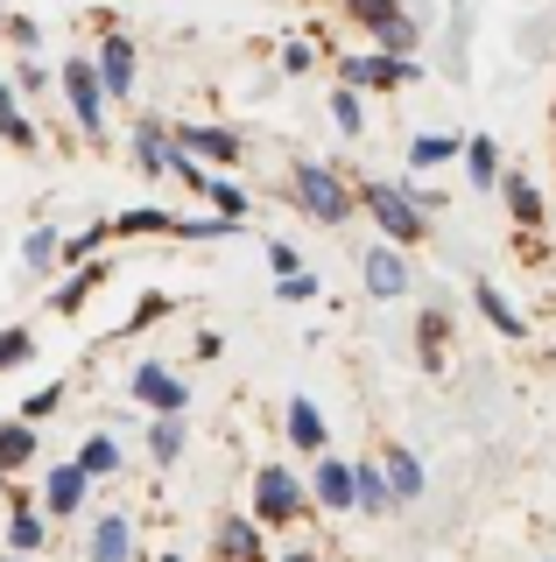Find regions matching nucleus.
<instances>
[{
  "label": "nucleus",
  "instance_id": "obj_1",
  "mask_svg": "<svg viewBox=\"0 0 556 562\" xmlns=\"http://www.w3.org/2000/svg\"><path fill=\"white\" fill-rule=\"evenodd\" d=\"M289 198L318 225H353L359 218V190H345V176L332 162H289Z\"/></svg>",
  "mask_w": 556,
  "mask_h": 562
},
{
  "label": "nucleus",
  "instance_id": "obj_2",
  "mask_svg": "<svg viewBox=\"0 0 556 562\" xmlns=\"http://www.w3.org/2000/svg\"><path fill=\"white\" fill-rule=\"evenodd\" d=\"M359 211L380 225V239L388 246H415V239H430V211H415L409 204V190L402 183H388V176H359Z\"/></svg>",
  "mask_w": 556,
  "mask_h": 562
},
{
  "label": "nucleus",
  "instance_id": "obj_3",
  "mask_svg": "<svg viewBox=\"0 0 556 562\" xmlns=\"http://www.w3.org/2000/svg\"><path fill=\"white\" fill-rule=\"evenodd\" d=\"M338 14L353 29H367L374 49H388V57H415L423 49V22H415L402 0H338Z\"/></svg>",
  "mask_w": 556,
  "mask_h": 562
},
{
  "label": "nucleus",
  "instance_id": "obj_4",
  "mask_svg": "<svg viewBox=\"0 0 556 562\" xmlns=\"http://www.w3.org/2000/svg\"><path fill=\"white\" fill-rule=\"evenodd\" d=\"M57 85H64V105H71V120H78V134L85 140H107V85H99V64L92 57H64L57 70Z\"/></svg>",
  "mask_w": 556,
  "mask_h": 562
},
{
  "label": "nucleus",
  "instance_id": "obj_5",
  "mask_svg": "<svg viewBox=\"0 0 556 562\" xmlns=\"http://www.w3.org/2000/svg\"><path fill=\"white\" fill-rule=\"evenodd\" d=\"M415 78H423L415 57H388V49L338 57V85H353V92H402V85H415Z\"/></svg>",
  "mask_w": 556,
  "mask_h": 562
},
{
  "label": "nucleus",
  "instance_id": "obj_6",
  "mask_svg": "<svg viewBox=\"0 0 556 562\" xmlns=\"http://www.w3.org/2000/svg\"><path fill=\"white\" fill-rule=\"evenodd\" d=\"M297 514H303L297 471H289V464H260V471H254V520H260V527H289Z\"/></svg>",
  "mask_w": 556,
  "mask_h": 562
},
{
  "label": "nucleus",
  "instance_id": "obj_7",
  "mask_svg": "<svg viewBox=\"0 0 556 562\" xmlns=\"http://www.w3.org/2000/svg\"><path fill=\"white\" fill-rule=\"evenodd\" d=\"M92 64H99V85H107V99H134V78H142V57H134V43L107 22V35H99V49H92Z\"/></svg>",
  "mask_w": 556,
  "mask_h": 562
},
{
  "label": "nucleus",
  "instance_id": "obj_8",
  "mask_svg": "<svg viewBox=\"0 0 556 562\" xmlns=\"http://www.w3.org/2000/svg\"><path fill=\"white\" fill-rule=\"evenodd\" d=\"M127 394L142 401V408H155V415H184L190 408V394H184V380L169 373V366H134V380H127Z\"/></svg>",
  "mask_w": 556,
  "mask_h": 562
},
{
  "label": "nucleus",
  "instance_id": "obj_9",
  "mask_svg": "<svg viewBox=\"0 0 556 562\" xmlns=\"http://www.w3.org/2000/svg\"><path fill=\"white\" fill-rule=\"evenodd\" d=\"M85 492H92V471H85L78 457H71V464H57V471L43 479V499H36V506H43L49 520H71L78 506H85Z\"/></svg>",
  "mask_w": 556,
  "mask_h": 562
},
{
  "label": "nucleus",
  "instance_id": "obj_10",
  "mask_svg": "<svg viewBox=\"0 0 556 562\" xmlns=\"http://www.w3.org/2000/svg\"><path fill=\"white\" fill-rule=\"evenodd\" d=\"M134 169L142 176H177V134L163 127V120H134Z\"/></svg>",
  "mask_w": 556,
  "mask_h": 562
},
{
  "label": "nucleus",
  "instance_id": "obj_11",
  "mask_svg": "<svg viewBox=\"0 0 556 562\" xmlns=\"http://www.w3.org/2000/svg\"><path fill=\"white\" fill-rule=\"evenodd\" d=\"M169 134H177V148L198 155V162H219V169L240 162V134L233 127H169Z\"/></svg>",
  "mask_w": 556,
  "mask_h": 562
},
{
  "label": "nucleus",
  "instance_id": "obj_12",
  "mask_svg": "<svg viewBox=\"0 0 556 562\" xmlns=\"http://www.w3.org/2000/svg\"><path fill=\"white\" fill-rule=\"evenodd\" d=\"M359 274H367V295H409V260H402V246H374L367 260H359Z\"/></svg>",
  "mask_w": 556,
  "mask_h": 562
},
{
  "label": "nucleus",
  "instance_id": "obj_13",
  "mask_svg": "<svg viewBox=\"0 0 556 562\" xmlns=\"http://www.w3.org/2000/svg\"><path fill=\"white\" fill-rule=\"evenodd\" d=\"M107 281H113V268H107V260L92 254V260H85V268H78L71 281H64V289H49V310H57V316H78V310L92 303L99 289H107Z\"/></svg>",
  "mask_w": 556,
  "mask_h": 562
},
{
  "label": "nucleus",
  "instance_id": "obj_14",
  "mask_svg": "<svg viewBox=\"0 0 556 562\" xmlns=\"http://www.w3.org/2000/svg\"><path fill=\"white\" fill-rule=\"evenodd\" d=\"M134 555V520L127 514H99L92 541H85V562H127Z\"/></svg>",
  "mask_w": 556,
  "mask_h": 562
},
{
  "label": "nucleus",
  "instance_id": "obj_15",
  "mask_svg": "<svg viewBox=\"0 0 556 562\" xmlns=\"http://www.w3.org/2000/svg\"><path fill=\"white\" fill-rule=\"evenodd\" d=\"M324 499V514H359V499H353V464H338L332 450L318 457V485H310Z\"/></svg>",
  "mask_w": 556,
  "mask_h": 562
},
{
  "label": "nucleus",
  "instance_id": "obj_16",
  "mask_svg": "<svg viewBox=\"0 0 556 562\" xmlns=\"http://www.w3.org/2000/svg\"><path fill=\"white\" fill-rule=\"evenodd\" d=\"M0 140H8V148H22V155H36V148H43L36 120L22 113V92H14L8 78H0Z\"/></svg>",
  "mask_w": 556,
  "mask_h": 562
},
{
  "label": "nucleus",
  "instance_id": "obj_17",
  "mask_svg": "<svg viewBox=\"0 0 556 562\" xmlns=\"http://www.w3.org/2000/svg\"><path fill=\"white\" fill-rule=\"evenodd\" d=\"M113 239H177V211L163 204H134L113 218Z\"/></svg>",
  "mask_w": 556,
  "mask_h": 562
},
{
  "label": "nucleus",
  "instance_id": "obj_18",
  "mask_svg": "<svg viewBox=\"0 0 556 562\" xmlns=\"http://www.w3.org/2000/svg\"><path fill=\"white\" fill-rule=\"evenodd\" d=\"M36 450H43L36 422H22V415H14V422H0V471H8V479L36 464Z\"/></svg>",
  "mask_w": 556,
  "mask_h": 562
},
{
  "label": "nucleus",
  "instance_id": "obj_19",
  "mask_svg": "<svg viewBox=\"0 0 556 562\" xmlns=\"http://www.w3.org/2000/svg\"><path fill=\"white\" fill-rule=\"evenodd\" d=\"M289 443H297V450H310V457H324V450H332V436H324V415H318V401H310V394H297V401H289Z\"/></svg>",
  "mask_w": 556,
  "mask_h": 562
},
{
  "label": "nucleus",
  "instance_id": "obj_20",
  "mask_svg": "<svg viewBox=\"0 0 556 562\" xmlns=\"http://www.w3.org/2000/svg\"><path fill=\"white\" fill-rule=\"evenodd\" d=\"M472 303H479V316L500 330V338H529V316H521V310L508 303V295L493 289V281H472Z\"/></svg>",
  "mask_w": 556,
  "mask_h": 562
},
{
  "label": "nucleus",
  "instance_id": "obj_21",
  "mask_svg": "<svg viewBox=\"0 0 556 562\" xmlns=\"http://www.w3.org/2000/svg\"><path fill=\"white\" fill-rule=\"evenodd\" d=\"M500 198H508V211H514V225H521V233H535V225H543V190H535L521 169L500 176Z\"/></svg>",
  "mask_w": 556,
  "mask_h": 562
},
{
  "label": "nucleus",
  "instance_id": "obj_22",
  "mask_svg": "<svg viewBox=\"0 0 556 562\" xmlns=\"http://www.w3.org/2000/svg\"><path fill=\"white\" fill-rule=\"evenodd\" d=\"M8 549L14 555H36L43 549V514H36V499H22V492L8 499Z\"/></svg>",
  "mask_w": 556,
  "mask_h": 562
},
{
  "label": "nucleus",
  "instance_id": "obj_23",
  "mask_svg": "<svg viewBox=\"0 0 556 562\" xmlns=\"http://www.w3.org/2000/svg\"><path fill=\"white\" fill-rule=\"evenodd\" d=\"M219 555L225 562H268V549H260V520H219Z\"/></svg>",
  "mask_w": 556,
  "mask_h": 562
},
{
  "label": "nucleus",
  "instance_id": "obj_24",
  "mask_svg": "<svg viewBox=\"0 0 556 562\" xmlns=\"http://www.w3.org/2000/svg\"><path fill=\"white\" fill-rule=\"evenodd\" d=\"M380 471H388V485H394V499H423V464H415V450H402V443H388L380 450Z\"/></svg>",
  "mask_w": 556,
  "mask_h": 562
},
{
  "label": "nucleus",
  "instance_id": "obj_25",
  "mask_svg": "<svg viewBox=\"0 0 556 562\" xmlns=\"http://www.w3.org/2000/svg\"><path fill=\"white\" fill-rule=\"evenodd\" d=\"M353 499H359V514H394V506H402L380 464H353Z\"/></svg>",
  "mask_w": 556,
  "mask_h": 562
},
{
  "label": "nucleus",
  "instance_id": "obj_26",
  "mask_svg": "<svg viewBox=\"0 0 556 562\" xmlns=\"http://www.w3.org/2000/svg\"><path fill=\"white\" fill-rule=\"evenodd\" d=\"M465 176H472V190H493L500 176H508V169H500L493 134H472V140H465Z\"/></svg>",
  "mask_w": 556,
  "mask_h": 562
},
{
  "label": "nucleus",
  "instance_id": "obj_27",
  "mask_svg": "<svg viewBox=\"0 0 556 562\" xmlns=\"http://www.w3.org/2000/svg\"><path fill=\"white\" fill-rule=\"evenodd\" d=\"M444 338H451V316L444 310H423V316H415V359H423L430 373L444 366Z\"/></svg>",
  "mask_w": 556,
  "mask_h": 562
},
{
  "label": "nucleus",
  "instance_id": "obj_28",
  "mask_svg": "<svg viewBox=\"0 0 556 562\" xmlns=\"http://www.w3.org/2000/svg\"><path fill=\"white\" fill-rule=\"evenodd\" d=\"M78 464L92 471V479H113V471H120V443H113L107 429H92V436L78 443Z\"/></svg>",
  "mask_w": 556,
  "mask_h": 562
},
{
  "label": "nucleus",
  "instance_id": "obj_29",
  "mask_svg": "<svg viewBox=\"0 0 556 562\" xmlns=\"http://www.w3.org/2000/svg\"><path fill=\"white\" fill-rule=\"evenodd\" d=\"M148 457H155V464H177V457H184V415H155Z\"/></svg>",
  "mask_w": 556,
  "mask_h": 562
},
{
  "label": "nucleus",
  "instance_id": "obj_30",
  "mask_svg": "<svg viewBox=\"0 0 556 562\" xmlns=\"http://www.w3.org/2000/svg\"><path fill=\"white\" fill-rule=\"evenodd\" d=\"M451 155H465V140H451V134H415L409 140V169H437Z\"/></svg>",
  "mask_w": 556,
  "mask_h": 562
},
{
  "label": "nucleus",
  "instance_id": "obj_31",
  "mask_svg": "<svg viewBox=\"0 0 556 562\" xmlns=\"http://www.w3.org/2000/svg\"><path fill=\"white\" fill-rule=\"evenodd\" d=\"M107 239H113V218H107V225H85L78 239H64V246H57V260H64V268H85V260H92Z\"/></svg>",
  "mask_w": 556,
  "mask_h": 562
},
{
  "label": "nucleus",
  "instance_id": "obj_32",
  "mask_svg": "<svg viewBox=\"0 0 556 562\" xmlns=\"http://www.w3.org/2000/svg\"><path fill=\"white\" fill-rule=\"evenodd\" d=\"M332 120H338V134H345V140L367 134V105H359L353 85H338V92H332Z\"/></svg>",
  "mask_w": 556,
  "mask_h": 562
},
{
  "label": "nucleus",
  "instance_id": "obj_33",
  "mask_svg": "<svg viewBox=\"0 0 556 562\" xmlns=\"http://www.w3.org/2000/svg\"><path fill=\"white\" fill-rule=\"evenodd\" d=\"M36 359V338H29V324H8L0 330V373H14V366Z\"/></svg>",
  "mask_w": 556,
  "mask_h": 562
},
{
  "label": "nucleus",
  "instance_id": "obj_34",
  "mask_svg": "<svg viewBox=\"0 0 556 562\" xmlns=\"http://www.w3.org/2000/svg\"><path fill=\"white\" fill-rule=\"evenodd\" d=\"M0 43H14V49H29V57H36V49H43V29L29 22V14H0Z\"/></svg>",
  "mask_w": 556,
  "mask_h": 562
},
{
  "label": "nucleus",
  "instance_id": "obj_35",
  "mask_svg": "<svg viewBox=\"0 0 556 562\" xmlns=\"http://www.w3.org/2000/svg\"><path fill=\"white\" fill-rule=\"evenodd\" d=\"M204 204H212V211H225V218H247V190H240V183H225V176H212Z\"/></svg>",
  "mask_w": 556,
  "mask_h": 562
},
{
  "label": "nucleus",
  "instance_id": "obj_36",
  "mask_svg": "<svg viewBox=\"0 0 556 562\" xmlns=\"http://www.w3.org/2000/svg\"><path fill=\"white\" fill-rule=\"evenodd\" d=\"M57 246H64V239L49 233V225H36V233L22 239V260H29V268H49V260H57Z\"/></svg>",
  "mask_w": 556,
  "mask_h": 562
},
{
  "label": "nucleus",
  "instance_id": "obj_37",
  "mask_svg": "<svg viewBox=\"0 0 556 562\" xmlns=\"http://www.w3.org/2000/svg\"><path fill=\"white\" fill-rule=\"evenodd\" d=\"M57 408H64V386H36V394L22 401V422H49Z\"/></svg>",
  "mask_w": 556,
  "mask_h": 562
},
{
  "label": "nucleus",
  "instance_id": "obj_38",
  "mask_svg": "<svg viewBox=\"0 0 556 562\" xmlns=\"http://www.w3.org/2000/svg\"><path fill=\"white\" fill-rule=\"evenodd\" d=\"M275 295H282V303H310V295H318V274H282V281H275Z\"/></svg>",
  "mask_w": 556,
  "mask_h": 562
},
{
  "label": "nucleus",
  "instance_id": "obj_39",
  "mask_svg": "<svg viewBox=\"0 0 556 562\" xmlns=\"http://www.w3.org/2000/svg\"><path fill=\"white\" fill-rule=\"evenodd\" d=\"M155 316H169V295H142V303H134V316H127V330H148Z\"/></svg>",
  "mask_w": 556,
  "mask_h": 562
},
{
  "label": "nucleus",
  "instance_id": "obj_40",
  "mask_svg": "<svg viewBox=\"0 0 556 562\" xmlns=\"http://www.w3.org/2000/svg\"><path fill=\"white\" fill-rule=\"evenodd\" d=\"M43 85H49V78H43V64H29V57L14 64V92H22V99H36Z\"/></svg>",
  "mask_w": 556,
  "mask_h": 562
},
{
  "label": "nucleus",
  "instance_id": "obj_41",
  "mask_svg": "<svg viewBox=\"0 0 556 562\" xmlns=\"http://www.w3.org/2000/svg\"><path fill=\"white\" fill-rule=\"evenodd\" d=\"M268 268H275V274H297V268H303L297 246H289V239H268Z\"/></svg>",
  "mask_w": 556,
  "mask_h": 562
},
{
  "label": "nucleus",
  "instance_id": "obj_42",
  "mask_svg": "<svg viewBox=\"0 0 556 562\" xmlns=\"http://www.w3.org/2000/svg\"><path fill=\"white\" fill-rule=\"evenodd\" d=\"M310 64H318V49H310V43H289V49H282V70H289V78H303Z\"/></svg>",
  "mask_w": 556,
  "mask_h": 562
},
{
  "label": "nucleus",
  "instance_id": "obj_43",
  "mask_svg": "<svg viewBox=\"0 0 556 562\" xmlns=\"http://www.w3.org/2000/svg\"><path fill=\"white\" fill-rule=\"evenodd\" d=\"M8 499H14V492H8V471H0V506H8Z\"/></svg>",
  "mask_w": 556,
  "mask_h": 562
},
{
  "label": "nucleus",
  "instance_id": "obj_44",
  "mask_svg": "<svg viewBox=\"0 0 556 562\" xmlns=\"http://www.w3.org/2000/svg\"><path fill=\"white\" fill-rule=\"evenodd\" d=\"M282 562H318V555H310V549H297V555H282Z\"/></svg>",
  "mask_w": 556,
  "mask_h": 562
},
{
  "label": "nucleus",
  "instance_id": "obj_45",
  "mask_svg": "<svg viewBox=\"0 0 556 562\" xmlns=\"http://www.w3.org/2000/svg\"><path fill=\"white\" fill-rule=\"evenodd\" d=\"M549 134H556V105H549Z\"/></svg>",
  "mask_w": 556,
  "mask_h": 562
},
{
  "label": "nucleus",
  "instance_id": "obj_46",
  "mask_svg": "<svg viewBox=\"0 0 556 562\" xmlns=\"http://www.w3.org/2000/svg\"><path fill=\"white\" fill-rule=\"evenodd\" d=\"M8 562H29V555H14V549H8Z\"/></svg>",
  "mask_w": 556,
  "mask_h": 562
},
{
  "label": "nucleus",
  "instance_id": "obj_47",
  "mask_svg": "<svg viewBox=\"0 0 556 562\" xmlns=\"http://www.w3.org/2000/svg\"><path fill=\"white\" fill-rule=\"evenodd\" d=\"M163 562H184V555H163Z\"/></svg>",
  "mask_w": 556,
  "mask_h": 562
},
{
  "label": "nucleus",
  "instance_id": "obj_48",
  "mask_svg": "<svg viewBox=\"0 0 556 562\" xmlns=\"http://www.w3.org/2000/svg\"><path fill=\"white\" fill-rule=\"evenodd\" d=\"M0 14H8V8H0Z\"/></svg>",
  "mask_w": 556,
  "mask_h": 562
}]
</instances>
